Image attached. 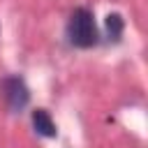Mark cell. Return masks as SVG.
Wrapping results in <instances>:
<instances>
[{
  "label": "cell",
  "mask_w": 148,
  "mask_h": 148,
  "mask_svg": "<svg viewBox=\"0 0 148 148\" xmlns=\"http://www.w3.org/2000/svg\"><path fill=\"white\" fill-rule=\"evenodd\" d=\"M67 37H69V44H74L79 49H90V46L97 44V25H95V18H92L90 9L76 7L69 14Z\"/></svg>",
  "instance_id": "1"
},
{
  "label": "cell",
  "mask_w": 148,
  "mask_h": 148,
  "mask_svg": "<svg viewBox=\"0 0 148 148\" xmlns=\"http://www.w3.org/2000/svg\"><path fill=\"white\" fill-rule=\"evenodd\" d=\"M123 30H125L123 16H120V14H109V16H106V35H109V39L118 42L120 35H123Z\"/></svg>",
  "instance_id": "4"
},
{
  "label": "cell",
  "mask_w": 148,
  "mask_h": 148,
  "mask_svg": "<svg viewBox=\"0 0 148 148\" xmlns=\"http://www.w3.org/2000/svg\"><path fill=\"white\" fill-rule=\"evenodd\" d=\"M32 127H35L37 134H42V136H56V134H58L56 123L51 120V116H49L46 109H37V111H32Z\"/></svg>",
  "instance_id": "3"
},
{
  "label": "cell",
  "mask_w": 148,
  "mask_h": 148,
  "mask_svg": "<svg viewBox=\"0 0 148 148\" xmlns=\"http://www.w3.org/2000/svg\"><path fill=\"white\" fill-rule=\"evenodd\" d=\"M0 90H2V99H5V104H7L9 111H21L28 104V99H30L28 86L23 83L21 76H7V79H2Z\"/></svg>",
  "instance_id": "2"
}]
</instances>
